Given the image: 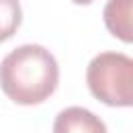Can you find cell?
Wrapping results in <instances>:
<instances>
[{
	"instance_id": "6da1fadb",
	"label": "cell",
	"mask_w": 133,
	"mask_h": 133,
	"mask_svg": "<svg viewBox=\"0 0 133 133\" xmlns=\"http://www.w3.org/2000/svg\"><path fill=\"white\" fill-rule=\"evenodd\" d=\"M58 75L56 58L37 44H23L0 62V87L8 100L21 106L48 100L58 85Z\"/></svg>"
},
{
	"instance_id": "7a4b0ae2",
	"label": "cell",
	"mask_w": 133,
	"mask_h": 133,
	"mask_svg": "<svg viewBox=\"0 0 133 133\" xmlns=\"http://www.w3.org/2000/svg\"><path fill=\"white\" fill-rule=\"evenodd\" d=\"M94 98L106 106H133V58L121 52H100L85 73Z\"/></svg>"
},
{
	"instance_id": "277c9868",
	"label": "cell",
	"mask_w": 133,
	"mask_h": 133,
	"mask_svg": "<svg viewBox=\"0 0 133 133\" xmlns=\"http://www.w3.org/2000/svg\"><path fill=\"white\" fill-rule=\"evenodd\" d=\"M102 17L114 37L133 44V0H108Z\"/></svg>"
},
{
	"instance_id": "8992f818",
	"label": "cell",
	"mask_w": 133,
	"mask_h": 133,
	"mask_svg": "<svg viewBox=\"0 0 133 133\" xmlns=\"http://www.w3.org/2000/svg\"><path fill=\"white\" fill-rule=\"evenodd\" d=\"M75 4H89V2H94V0H73Z\"/></svg>"
},
{
	"instance_id": "5b68a950",
	"label": "cell",
	"mask_w": 133,
	"mask_h": 133,
	"mask_svg": "<svg viewBox=\"0 0 133 133\" xmlns=\"http://www.w3.org/2000/svg\"><path fill=\"white\" fill-rule=\"evenodd\" d=\"M21 21H23V12L19 0H0V44L17 33Z\"/></svg>"
},
{
	"instance_id": "3957f363",
	"label": "cell",
	"mask_w": 133,
	"mask_h": 133,
	"mask_svg": "<svg viewBox=\"0 0 133 133\" xmlns=\"http://www.w3.org/2000/svg\"><path fill=\"white\" fill-rule=\"evenodd\" d=\"M52 133H108L104 121L91 110L81 106H69L54 118Z\"/></svg>"
}]
</instances>
